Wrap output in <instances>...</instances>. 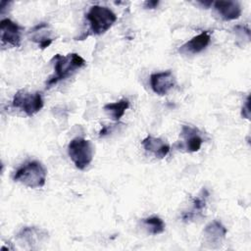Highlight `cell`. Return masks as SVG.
<instances>
[{"label": "cell", "mask_w": 251, "mask_h": 251, "mask_svg": "<svg viewBox=\"0 0 251 251\" xmlns=\"http://www.w3.org/2000/svg\"><path fill=\"white\" fill-rule=\"evenodd\" d=\"M51 62L54 65V74L46 81V88L71 76L76 70L85 66V60L76 53H70L66 56L56 54Z\"/></svg>", "instance_id": "obj_1"}, {"label": "cell", "mask_w": 251, "mask_h": 251, "mask_svg": "<svg viewBox=\"0 0 251 251\" xmlns=\"http://www.w3.org/2000/svg\"><path fill=\"white\" fill-rule=\"evenodd\" d=\"M47 170L38 161H29L21 166L14 174V181L29 188H39L45 184Z\"/></svg>", "instance_id": "obj_2"}, {"label": "cell", "mask_w": 251, "mask_h": 251, "mask_svg": "<svg viewBox=\"0 0 251 251\" xmlns=\"http://www.w3.org/2000/svg\"><path fill=\"white\" fill-rule=\"evenodd\" d=\"M85 17L88 21L90 31L96 35L105 33L117 21V16L112 10L99 5L90 7Z\"/></svg>", "instance_id": "obj_3"}, {"label": "cell", "mask_w": 251, "mask_h": 251, "mask_svg": "<svg viewBox=\"0 0 251 251\" xmlns=\"http://www.w3.org/2000/svg\"><path fill=\"white\" fill-rule=\"evenodd\" d=\"M94 148L92 143L82 137L72 139L68 145V154L78 170H85L93 159Z\"/></svg>", "instance_id": "obj_4"}, {"label": "cell", "mask_w": 251, "mask_h": 251, "mask_svg": "<svg viewBox=\"0 0 251 251\" xmlns=\"http://www.w3.org/2000/svg\"><path fill=\"white\" fill-rule=\"evenodd\" d=\"M12 105L15 108L21 109L27 116H33L43 107V99L40 92H28L21 89L14 95Z\"/></svg>", "instance_id": "obj_5"}, {"label": "cell", "mask_w": 251, "mask_h": 251, "mask_svg": "<svg viewBox=\"0 0 251 251\" xmlns=\"http://www.w3.org/2000/svg\"><path fill=\"white\" fill-rule=\"evenodd\" d=\"M24 27L10 19H4L0 23V38L2 44H7L13 47L21 45L22 31Z\"/></svg>", "instance_id": "obj_6"}, {"label": "cell", "mask_w": 251, "mask_h": 251, "mask_svg": "<svg viewBox=\"0 0 251 251\" xmlns=\"http://www.w3.org/2000/svg\"><path fill=\"white\" fill-rule=\"evenodd\" d=\"M226 233V227L220 221L215 220L205 226L203 230L204 241L210 248H218L222 245Z\"/></svg>", "instance_id": "obj_7"}, {"label": "cell", "mask_w": 251, "mask_h": 251, "mask_svg": "<svg viewBox=\"0 0 251 251\" xmlns=\"http://www.w3.org/2000/svg\"><path fill=\"white\" fill-rule=\"evenodd\" d=\"M150 85L152 90L160 95H166L176 85V78L172 71L154 73L150 75Z\"/></svg>", "instance_id": "obj_8"}, {"label": "cell", "mask_w": 251, "mask_h": 251, "mask_svg": "<svg viewBox=\"0 0 251 251\" xmlns=\"http://www.w3.org/2000/svg\"><path fill=\"white\" fill-rule=\"evenodd\" d=\"M211 41L210 31H203L192 37L190 40L180 46L178 51L182 54H197L203 51Z\"/></svg>", "instance_id": "obj_9"}, {"label": "cell", "mask_w": 251, "mask_h": 251, "mask_svg": "<svg viewBox=\"0 0 251 251\" xmlns=\"http://www.w3.org/2000/svg\"><path fill=\"white\" fill-rule=\"evenodd\" d=\"M214 8L225 21L236 20L241 15V7L237 1L220 0L214 3Z\"/></svg>", "instance_id": "obj_10"}, {"label": "cell", "mask_w": 251, "mask_h": 251, "mask_svg": "<svg viewBox=\"0 0 251 251\" xmlns=\"http://www.w3.org/2000/svg\"><path fill=\"white\" fill-rule=\"evenodd\" d=\"M47 235L48 232L42 228L35 226H25L18 232L17 238L21 242H24L33 248V245L38 244L46 239Z\"/></svg>", "instance_id": "obj_11"}, {"label": "cell", "mask_w": 251, "mask_h": 251, "mask_svg": "<svg viewBox=\"0 0 251 251\" xmlns=\"http://www.w3.org/2000/svg\"><path fill=\"white\" fill-rule=\"evenodd\" d=\"M141 145L145 151L154 154L156 157L163 159L170 152V145L166 143L163 139L159 137H154L152 135L146 136L142 141Z\"/></svg>", "instance_id": "obj_12"}, {"label": "cell", "mask_w": 251, "mask_h": 251, "mask_svg": "<svg viewBox=\"0 0 251 251\" xmlns=\"http://www.w3.org/2000/svg\"><path fill=\"white\" fill-rule=\"evenodd\" d=\"M30 40L36 42L41 49L47 48L53 41V38L50 36V31L48 30V25L46 23H41L35 25L28 32Z\"/></svg>", "instance_id": "obj_13"}, {"label": "cell", "mask_w": 251, "mask_h": 251, "mask_svg": "<svg viewBox=\"0 0 251 251\" xmlns=\"http://www.w3.org/2000/svg\"><path fill=\"white\" fill-rule=\"evenodd\" d=\"M181 137L184 139L186 148L189 152H197L201 148L203 139L200 136L198 129L195 127H191L189 126H182Z\"/></svg>", "instance_id": "obj_14"}, {"label": "cell", "mask_w": 251, "mask_h": 251, "mask_svg": "<svg viewBox=\"0 0 251 251\" xmlns=\"http://www.w3.org/2000/svg\"><path fill=\"white\" fill-rule=\"evenodd\" d=\"M129 107V101L126 98H123L114 103L106 104L103 109L115 122H119L121 118L125 115L126 111Z\"/></svg>", "instance_id": "obj_15"}, {"label": "cell", "mask_w": 251, "mask_h": 251, "mask_svg": "<svg viewBox=\"0 0 251 251\" xmlns=\"http://www.w3.org/2000/svg\"><path fill=\"white\" fill-rule=\"evenodd\" d=\"M142 223L152 234H161L165 231V223L161 218L157 216L145 218L142 220Z\"/></svg>", "instance_id": "obj_16"}, {"label": "cell", "mask_w": 251, "mask_h": 251, "mask_svg": "<svg viewBox=\"0 0 251 251\" xmlns=\"http://www.w3.org/2000/svg\"><path fill=\"white\" fill-rule=\"evenodd\" d=\"M209 196V192L207 191L206 188H203L200 192V194L196 197H194L192 199V204H193V211L190 212L193 216V218L195 217V213L199 214L202 212V210L205 208L206 206V201L207 198Z\"/></svg>", "instance_id": "obj_17"}, {"label": "cell", "mask_w": 251, "mask_h": 251, "mask_svg": "<svg viewBox=\"0 0 251 251\" xmlns=\"http://www.w3.org/2000/svg\"><path fill=\"white\" fill-rule=\"evenodd\" d=\"M249 104H250V96L247 97L246 102L243 105L242 110H241V116L244 119H249L250 118V107H249Z\"/></svg>", "instance_id": "obj_18"}, {"label": "cell", "mask_w": 251, "mask_h": 251, "mask_svg": "<svg viewBox=\"0 0 251 251\" xmlns=\"http://www.w3.org/2000/svg\"><path fill=\"white\" fill-rule=\"evenodd\" d=\"M159 5V1L157 0H149L144 2V8L145 9H155Z\"/></svg>", "instance_id": "obj_19"}]
</instances>
